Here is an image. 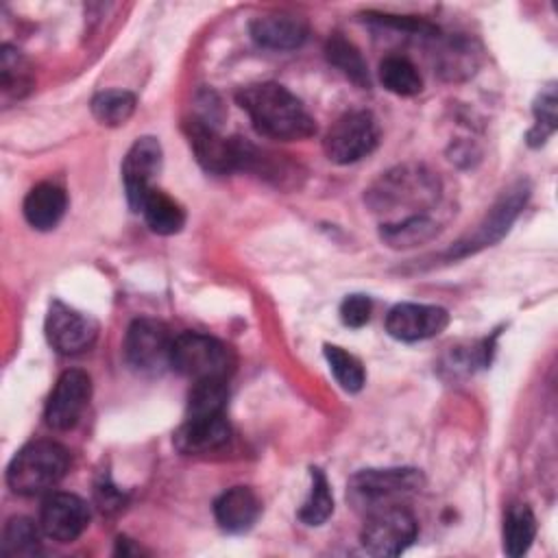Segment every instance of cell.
Here are the masks:
<instances>
[{
  "mask_svg": "<svg viewBox=\"0 0 558 558\" xmlns=\"http://www.w3.org/2000/svg\"><path fill=\"white\" fill-rule=\"evenodd\" d=\"M379 81L388 92L397 96H414L423 89V78L416 65L399 54L386 57L379 63Z\"/></svg>",
  "mask_w": 558,
  "mask_h": 558,
  "instance_id": "cell-24",
  "label": "cell"
},
{
  "mask_svg": "<svg viewBox=\"0 0 558 558\" xmlns=\"http://www.w3.org/2000/svg\"><path fill=\"white\" fill-rule=\"evenodd\" d=\"M325 57L333 68H338L357 87H368L371 85L368 68H366V61H364L362 52L347 37H342L340 33H333L327 39Z\"/></svg>",
  "mask_w": 558,
  "mask_h": 558,
  "instance_id": "cell-22",
  "label": "cell"
},
{
  "mask_svg": "<svg viewBox=\"0 0 558 558\" xmlns=\"http://www.w3.org/2000/svg\"><path fill=\"white\" fill-rule=\"evenodd\" d=\"M229 399L227 379H201L194 381L187 395L185 416H216L225 414Z\"/></svg>",
  "mask_w": 558,
  "mask_h": 558,
  "instance_id": "cell-25",
  "label": "cell"
},
{
  "mask_svg": "<svg viewBox=\"0 0 558 558\" xmlns=\"http://www.w3.org/2000/svg\"><path fill=\"white\" fill-rule=\"evenodd\" d=\"M379 142V124L371 111L342 113L327 131L323 150L329 161L347 166L371 155Z\"/></svg>",
  "mask_w": 558,
  "mask_h": 558,
  "instance_id": "cell-7",
  "label": "cell"
},
{
  "mask_svg": "<svg viewBox=\"0 0 558 558\" xmlns=\"http://www.w3.org/2000/svg\"><path fill=\"white\" fill-rule=\"evenodd\" d=\"M44 331L48 344L61 353V355H76L87 351L96 336H98V325L94 318L85 316L83 312L61 303L52 301L44 320Z\"/></svg>",
  "mask_w": 558,
  "mask_h": 558,
  "instance_id": "cell-11",
  "label": "cell"
},
{
  "mask_svg": "<svg viewBox=\"0 0 558 558\" xmlns=\"http://www.w3.org/2000/svg\"><path fill=\"white\" fill-rule=\"evenodd\" d=\"M447 325V310L425 303H399L386 316V331L401 342L434 338L440 331H445Z\"/></svg>",
  "mask_w": 558,
  "mask_h": 558,
  "instance_id": "cell-15",
  "label": "cell"
},
{
  "mask_svg": "<svg viewBox=\"0 0 558 558\" xmlns=\"http://www.w3.org/2000/svg\"><path fill=\"white\" fill-rule=\"evenodd\" d=\"M89 525V508L74 493H50L39 508L41 532L57 543L76 541Z\"/></svg>",
  "mask_w": 558,
  "mask_h": 558,
  "instance_id": "cell-14",
  "label": "cell"
},
{
  "mask_svg": "<svg viewBox=\"0 0 558 558\" xmlns=\"http://www.w3.org/2000/svg\"><path fill=\"white\" fill-rule=\"evenodd\" d=\"M235 100L264 137L294 142L316 133V122L303 102L279 83L246 85L235 94Z\"/></svg>",
  "mask_w": 558,
  "mask_h": 558,
  "instance_id": "cell-1",
  "label": "cell"
},
{
  "mask_svg": "<svg viewBox=\"0 0 558 558\" xmlns=\"http://www.w3.org/2000/svg\"><path fill=\"white\" fill-rule=\"evenodd\" d=\"M262 514V501L248 486H233L214 501V517L225 532L242 534L255 525Z\"/></svg>",
  "mask_w": 558,
  "mask_h": 558,
  "instance_id": "cell-18",
  "label": "cell"
},
{
  "mask_svg": "<svg viewBox=\"0 0 558 558\" xmlns=\"http://www.w3.org/2000/svg\"><path fill=\"white\" fill-rule=\"evenodd\" d=\"M536 536V517L525 504L508 508L504 519V551L512 558L523 556Z\"/></svg>",
  "mask_w": 558,
  "mask_h": 558,
  "instance_id": "cell-21",
  "label": "cell"
},
{
  "mask_svg": "<svg viewBox=\"0 0 558 558\" xmlns=\"http://www.w3.org/2000/svg\"><path fill=\"white\" fill-rule=\"evenodd\" d=\"M527 196H530V185L523 183V181L514 183L508 192L501 194V198L493 205V209L486 214V218L480 222V227L471 235L458 240L445 253V257L447 259L466 257V255H473V253L499 242L508 233L510 225L517 220V216L523 209Z\"/></svg>",
  "mask_w": 558,
  "mask_h": 558,
  "instance_id": "cell-9",
  "label": "cell"
},
{
  "mask_svg": "<svg viewBox=\"0 0 558 558\" xmlns=\"http://www.w3.org/2000/svg\"><path fill=\"white\" fill-rule=\"evenodd\" d=\"M323 353H325V360H327L329 371L333 373L338 386L347 392H360L364 386V379H366L362 362L336 344H325Z\"/></svg>",
  "mask_w": 558,
  "mask_h": 558,
  "instance_id": "cell-29",
  "label": "cell"
},
{
  "mask_svg": "<svg viewBox=\"0 0 558 558\" xmlns=\"http://www.w3.org/2000/svg\"><path fill=\"white\" fill-rule=\"evenodd\" d=\"M229 436H231V427L225 414L185 416V421L174 432L172 442L177 451L185 456H198V453H209L220 449L222 445H227Z\"/></svg>",
  "mask_w": 558,
  "mask_h": 558,
  "instance_id": "cell-16",
  "label": "cell"
},
{
  "mask_svg": "<svg viewBox=\"0 0 558 558\" xmlns=\"http://www.w3.org/2000/svg\"><path fill=\"white\" fill-rule=\"evenodd\" d=\"M170 329L155 318H135L124 336L126 364L144 375H159L170 366Z\"/></svg>",
  "mask_w": 558,
  "mask_h": 558,
  "instance_id": "cell-10",
  "label": "cell"
},
{
  "mask_svg": "<svg viewBox=\"0 0 558 558\" xmlns=\"http://www.w3.org/2000/svg\"><path fill=\"white\" fill-rule=\"evenodd\" d=\"M418 525L410 510L399 504L377 508L368 512L360 532V543L366 554L377 558H390L403 554L416 538Z\"/></svg>",
  "mask_w": 558,
  "mask_h": 558,
  "instance_id": "cell-6",
  "label": "cell"
},
{
  "mask_svg": "<svg viewBox=\"0 0 558 558\" xmlns=\"http://www.w3.org/2000/svg\"><path fill=\"white\" fill-rule=\"evenodd\" d=\"M251 37L268 50H294L307 39V22L292 13H266L251 22Z\"/></svg>",
  "mask_w": 558,
  "mask_h": 558,
  "instance_id": "cell-17",
  "label": "cell"
},
{
  "mask_svg": "<svg viewBox=\"0 0 558 558\" xmlns=\"http://www.w3.org/2000/svg\"><path fill=\"white\" fill-rule=\"evenodd\" d=\"M438 201V179L425 168L401 166L381 174L366 192V203L373 211L392 214L408 209L410 216H425L421 209L432 207Z\"/></svg>",
  "mask_w": 558,
  "mask_h": 558,
  "instance_id": "cell-2",
  "label": "cell"
},
{
  "mask_svg": "<svg viewBox=\"0 0 558 558\" xmlns=\"http://www.w3.org/2000/svg\"><path fill=\"white\" fill-rule=\"evenodd\" d=\"M438 233V225L429 216H410L397 222H384L381 240L392 248H410L429 242Z\"/></svg>",
  "mask_w": 558,
  "mask_h": 558,
  "instance_id": "cell-23",
  "label": "cell"
},
{
  "mask_svg": "<svg viewBox=\"0 0 558 558\" xmlns=\"http://www.w3.org/2000/svg\"><path fill=\"white\" fill-rule=\"evenodd\" d=\"M96 495H98V504H100V508L102 510H113V508H120L122 506V501H124V497H122V493L120 490H116L113 486H98L96 488Z\"/></svg>",
  "mask_w": 558,
  "mask_h": 558,
  "instance_id": "cell-33",
  "label": "cell"
},
{
  "mask_svg": "<svg viewBox=\"0 0 558 558\" xmlns=\"http://www.w3.org/2000/svg\"><path fill=\"white\" fill-rule=\"evenodd\" d=\"M146 225L150 227V231L159 233V235H174L183 229L185 225V211L183 207L168 196L166 192L153 187L140 207Z\"/></svg>",
  "mask_w": 558,
  "mask_h": 558,
  "instance_id": "cell-20",
  "label": "cell"
},
{
  "mask_svg": "<svg viewBox=\"0 0 558 558\" xmlns=\"http://www.w3.org/2000/svg\"><path fill=\"white\" fill-rule=\"evenodd\" d=\"M70 466V453L54 440L24 445L7 466V484L13 493L33 497L57 486Z\"/></svg>",
  "mask_w": 558,
  "mask_h": 558,
  "instance_id": "cell-3",
  "label": "cell"
},
{
  "mask_svg": "<svg viewBox=\"0 0 558 558\" xmlns=\"http://www.w3.org/2000/svg\"><path fill=\"white\" fill-rule=\"evenodd\" d=\"M534 118H536V124L527 133V144L541 146L556 131V92L551 85L545 92H541V96L536 98Z\"/></svg>",
  "mask_w": 558,
  "mask_h": 558,
  "instance_id": "cell-31",
  "label": "cell"
},
{
  "mask_svg": "<svg viewBox=\"0 0 558 558\" xmlns=\"http://www.w3.org/2000/svg\"><path fill=\"white\" fill-rule=\"evenodd\" d=\"M68 209V196L63 187L50 181L33 185L24 198L22 211L26 222L37 231H50L59 225Z\"/></svg>",
  "mask_w": 558,
  "mask_h": 558,
  "instance_id": "cell-19",
  "label": "cell"
},
{
  "mask_svg": "<svg viewBox=\"0 0 558 558\" xmlns=\"http://www.w3.org/2000/svg\"><path fill=\"white\" fill-rule=\"evenodd\" d=\"M0 76H2V92L4 96H24L31 85V68L26 63V59L11 46H2V54H0Z\"/></svg>",
  "mask_w": 558,
  "mask_h": 558,
  "instance_id": "cell-30",
  "label": "cell"
},
{
  "mask_svg": "<svg viewBox=\"0 0 558 558\" xmlns=\"http://www.w3.org/2000/svg\"><path fill=\"white\" fill-rule=\"evenodd\" d=\"M425 477L418 469H364L349 480V499L357 510L373 512L384 506H392L397 497L421 490Z\"/></svg>",
  "mask_w": 558,
  "mask_h": 558,
  "instance_id": "cell-5",
  "label": "cell"
},
{
  "mask_svg": "<svg viewBox=\"0 0 558 558\" xmlns=\"http://www.w3.org/2000/svg\"><path fill=\"white\" fill-rule=\"evenodd\" d=\"M310 477H312V486H310L307 499L303 501V506L299 510V521L314 527V525H323L331 517L333 495H331L325 473L318 466L310 469Z\"/></svg>",
  "mask_w": 558,
  "mask_h": 558,
  "instance_id": "cell-28",
  "label": "cell"
},
{
  "mask_svg": "<svg viewBox=\"0 0 558 558\" xmlns=\"http://www.w3.org/2000/svg\"><path fill=\"white\" fill-rule=\"evenodd\" d=\"M170 366L192 381L227 379L235 360L231 349L218 338L198 331H183L172 340Z\"/></svg>",
  "mask_w": 558,
  "mask_h": 558,
  "instance_id": "cell-4",
  "label": "cell"
},
{
  "mask_svg": "<svg viewBox=\"0 0 558 558\" xmlns=\"http://www.w3.org/2000/svg\"><path fill=\"white\" fill-rule=\"evenodd\" d=\"M371 310H373V303L366 294H349L340 303V320L353 329L364 327L371 318Z\"/></svg>",
  "mask_w": 558,
  "mask_h": 558,
  "instance_id": "cell-32",
  "label": "cell"
},
{
  "mask_svg": "<svg viewBox=\"0 0 558 558\" xmlns=\"http://www.w3.org/2000/svg\"><path fill=\"white\" fill-rule=\"evenodd\" d=\"M185 137L196 161L214 174H227L244 168L246 142L240 137H222L216 124L192 116L183 122Z\"/></svg>",
  "mask_w": 558,
  "mask_h": 558,
  "instance_id": "cell-8",
  "label": "cell"
},
{
  "mask_svg": "<svg viewBox=\"0 0 558 558\" xmlns=\"http://www.w3.org/2000/svg\"><path fill=\"white\" fill-rule=\"evenodd\" d=\"M2 556H37L41 551L39 530L28 517H11L2 530Z\"/></svg>",
  "mask_w": 558,
  "mask_h": 558,
  "instance_id": "cell-26",
  "label": "cell"
},
{
  "mask_svg": "<svg viewBox=\"0 0 558 558\" xmlns=\"http://www.w3.org/2000/svg\"><path fill=\"white\" fill-rule=\"evenodd\" d=\"M92 397V379L85 371L68 368L59 375L44 410L46 425L52 429H70L78 423Z\"/></svg>",
  "mask_w": 558,
  "mask_h": 558,
  "instance_id": "cell-12",
  "label": "cell"
},
{
  "mask_svg": "<svg viewBox=\"0 0 558 558\" xmlns=\"http://www.w3.org/2000/svg\"><path fill=\"white\" fill-rule=\"evenodd\" d=\"M161 170V144L153 135L137 137L122 159V183L129 207L140 211L144 196L153 190L150 181Z\"/></svg>",
  "mask_w": 558,
  "mask_h": 558,
  "instance_id": "cell-13",
  "label": "cell"
},
{
  "mask_svg": "<svg viewBox=\"0 0 558 558\" xmlns=\"http://www.w3.org/2000/svg\"><path fill=\"white\" fill-rule=\"evenodd\" d=\"M137 98L126 89H105L92 98V113L105 126H120L135 113Z\"/></svg>",
  "mask_w": 558,
  "mask_h": 558,
  "instance_id": "cell-27",
  "label": "cell"
}]
</instances>
